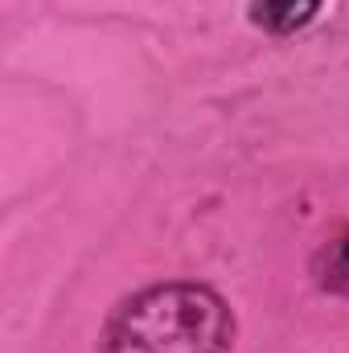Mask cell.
Masks as SVG:
<instances>
[{
  "instance_id": "6da1fadb",
  "label": "cell",
  "mask_w": 349,
  "mask_h": 353,
  "mask_svg": "<svg viewBox=\"0 0 349 353\" xmlns=\"http://www.w3.org/2000/svg\"><path fill=\"white\" fill-rule=\"evenodd\" d=\"M235 312L210 283L169 279L132 292L99 337V353H230Z\"/></svg>"
},
{
  "instance_id": "7a4b0ae2",
  "label": "cell",
  "mask_w": 349,
  "mask_h": 353,
  "mask_svg": "<svg viewBox=\"0 0 349 353\" xmlns=\"http://www.w3.org/2000/svg\"><path fill=\"white\" fill-rule=\"evenodd\" d=\"M312 283L329 296H346L349 300V222L341 230H333L317 251H312Z\"/></svg>"
},
{
  "instance_id": "3957f363",
  "label": "cell",
  "mask_w": 349,
  "mask_h": 353,
  "mask_svg": "<svg viewBox=\"0 0 349 353\" xmlns=\"http://www.w3.org/2000/svg\"><path fill=\"white\" fill-rule=\"evenodd\" d=\"M325 0H255L251 4V21L267 29L271 37H292L300 29H308L317 21Z\"/></svg>"
}]
</instances>
